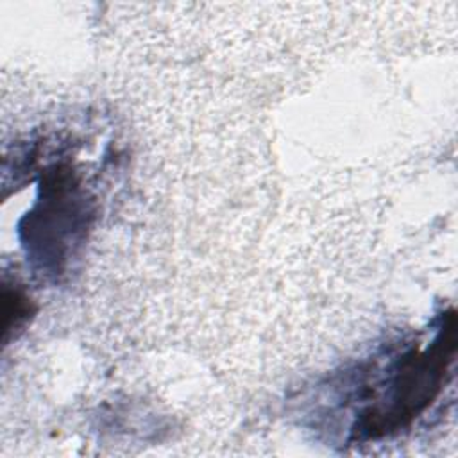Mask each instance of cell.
I'll list each match as a JSON object with an SVG mask.
<instances>
[{
	"mask_svg": "<svg viewBox=\"0 0 458 458\" xmlns=\"http://www.w3.org/2000/svg\"><path fill=\"white\" fill-rule=\"evenodd\" d=\"M454 345V317L449 313L433 344L422 352L404 356L399 363L385 401H379L360 420V433L369 438L390 433L422 411L440 390L447 367L453 361Z\"/></svg>",
	"mask_w": 458,
	"mask_h": 458,
	"instance_id": "1",
	"label": "cell"
}]
</instances>
